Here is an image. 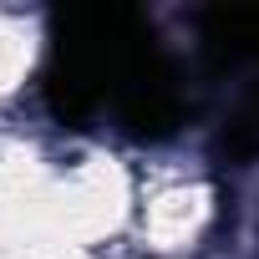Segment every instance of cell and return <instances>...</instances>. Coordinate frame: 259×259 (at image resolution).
I'll return each mask as SVG.
<instances>
[{
    "instance_id": "4",
    "label": "cell",
    "mask_w": 259,
    "mask_h": 259,
    "mask_svg": "<svg viewBox=\"0 0 259 259\" xmlns=\"http://www.w3.org/2000/svg\"><path fill=\"white\" fill-rule=\"evenodd\" d=\"M213 158L229 168H249L259 163V81L239 92V102L224 112L219 133H213Z\"/></svg>"
},
{
    "instance_id": "2",
    "label": "cell",
    "mask_w": 259,
    "mask_h": 259,
    "mask_svg": "<svg viewBox=\"0 0 259 259\" xmlns=\"http://www.w3.org/2000/svg\"><path fill=\"white\" fill-rule=\"evenodd\" d=\"M188 112H193V102L183 92V71H178V61L163 46L122 81V92L112 102L117 133L133 138V143H168L188 122Z\"/></svg>"
},
{
    "instance_id": "3",
    "label": "cell",
    "mask_w": 259,
    "mask_h": 259,
    "mask_svg": "<svg viewBox=\"0 0 259 259\" xmlns=\"http://www.w3.org/2000/svg\"><path fill=\"white\" fill-rule=\"evenodd\" d=\"M198 51L208 71L259 66V6H208L198 16Z\"/></svg>"
},
{
    "instance_id": "1",
    "label": "cell",
    "mask_w": 259,
    "mask_h": 259,
    "mask_svg": "<svg viewBox=\"0 0 259 259\" xmlns=\"http://www.w3.org/2000/svg\"><path fill=\"white\" fill-rule=\"evenodd\" d=\"M158 31L133 6H71L51 16V56L41 71V102L61 127H92L112 112L122 81L153 51Z\"/></svg>"
}]
</instances>
